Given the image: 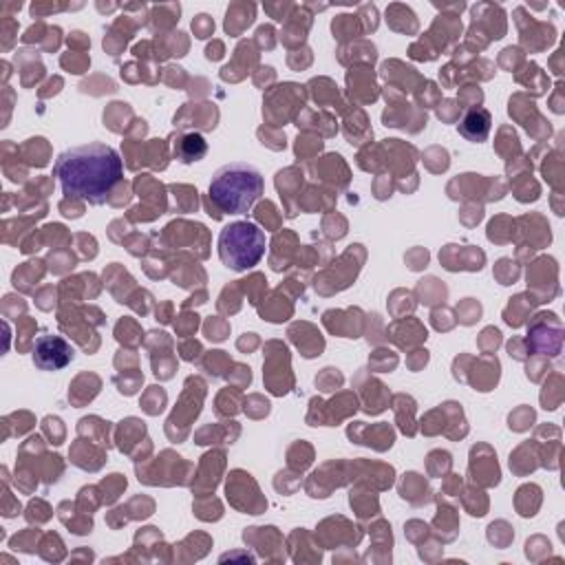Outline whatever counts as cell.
I'll list each match as a JSON object with an SVG mask.
<instances>
[{"mask_svg":"<svg viewBox=\"0 0 565 565\" xmlns=\"http://www.w3.org/2000/svg\"><path fill=\"white\" fill-rule=\"evenodd\" d=\"M60 188L68 196L99 205L124 177V163L113 146L90 141L64 150L53 166Z\"/></svg>","mask_w":565,"mask_h":565,"instance_id":"1","label":"cell"},{"mask_svg":"<svg viewBox=\"0 0 565 565\" xmlns=\"http://www.w3.org/2000/svg\"><path fill=\"white\" fill-rule=\"evenodd\" d=\"M263 188L265 181L256 166L232 161L212 174L207 194L221 214H245L258 201Z\"/></svg>","mask_w":565,"mask_h":565,"instance_id":"2","label":"cell"},{"mask_svg":"<svg viewBox=\"0 0 565 565\" xmlns=\"http://www.w3.org/2000/svg\"><path fill=\"white\" fill-rule=\"evenodd\" d=\"M265 232L252 221H234L218 234L221 263L234 271H247L265 256Z\"/></svg>","mask_w":565,"mask_h":565,"instance_id":"3","label":"cell"},{"mask_svg":"<svg viewBox=\"0 0 565 565\" xmlns=\"http://www.w3.org/2000/svg\"><path fill=\"white\" fill-rule=\"evenodd\" d=\"M33 364L40 371H60L73 360V347L62 338L53 333H44L33 344Z\"/></svg>","mask_w":565,"mask_h":565,"instance_id":"4","label":"cell"},{"mask_svg":"<svg viewBox=\"0 0 565 565\" xmlns=\"http://www.w3.org/2000/svg\"><path fill=\"white\" fill-rule=\"evenodd\" d=\"M490 124H492V117L486 108H470L459 121V135L466 137L468 141H477V143L486 141L490 132Z\"/></svg>","mask_w":565,"mask_h":565,"instance_id":"5","label":"cell"},{"mask_svg":"<svg viewBox=\"0 0 565 565\" xmlns=\"http://www.w3.org/2000/svg\"><path fill=\"white\" fill-rule=\"evenodd\" d=\"M205 152H207V143H205V139H203L201 135L192 132V135H185V137L181 139L179 159H181L183 163L199 161V159H203V157H205Z\"/></svg>","mask_w":565,"mask_h":565,"instance_id":"6","label":"cell"}]
</instances>
